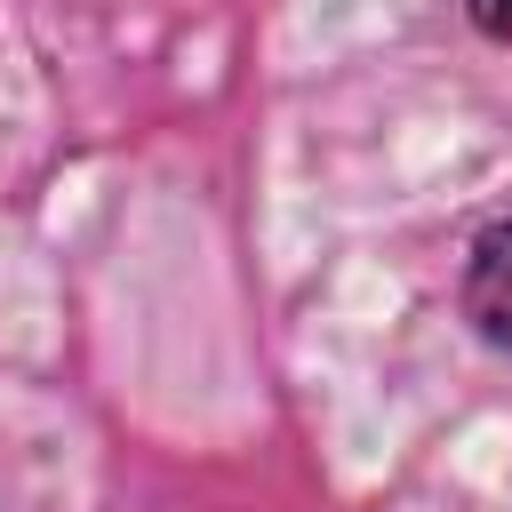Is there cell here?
<instances>
[{"mask_svg": "<svg viewBox=\"0 0 512 512\" xmlns=\"http://www.w3.org/2000/svg\"><path fill=\"white\" fill-rule=\"evenodd\" d=\"M464 320H472L496 352H512V216L472 240V264H464Z\"/></svg>", "mask_w": 512, "mask_h": 512, "instance_id": "1", "label": "cell"}, {"mask_svg": "<svg viewBox=\"0 0 512 512\" xmlns=\"http://www.w3.org/2000/svg\"><path fill=\"white\" fill-rule=\"evenodd\" d=\"M472 24L488 40H512V0H472Z\"/></svg>", "mask_w": 512, "mask_h": 512, "instance_id": "2", "label": "cell"}]
</instances>
